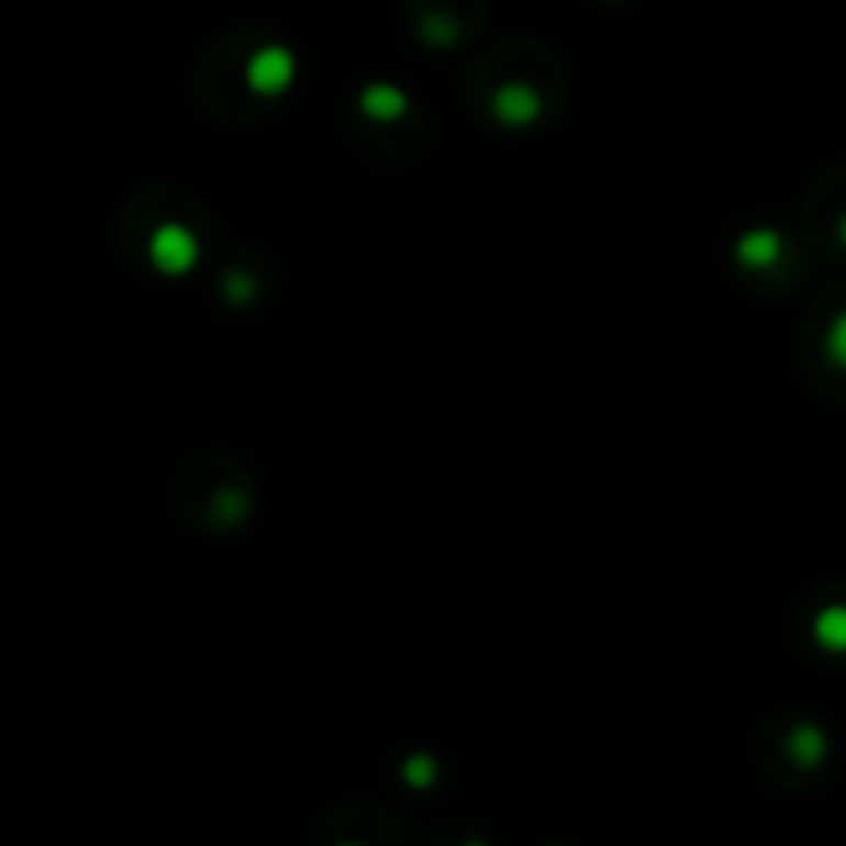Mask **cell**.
<instances>
[{
  "instance_id": "6da1fadb",
  "label": "cell",
  "mask_w": 846,
  "mask_h": 846,
  "mask_svg": "<svg viewBox=\"0 0 846 846\" xmlns=\"http://www.w3.org/2000/svg\"><path fill=\"white\" fill-rule=\"evenodd\" d=\"M805 352H810L813 359H822L817 380H822L826 389L838 392V397H846V289L834 293V298L817 310L813 338Z\"/></svg>"
}]
</instances>
